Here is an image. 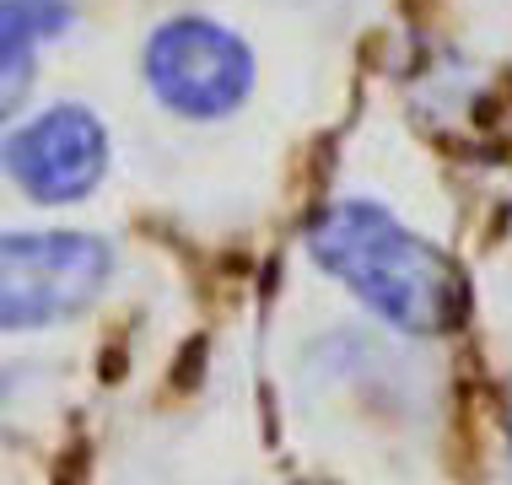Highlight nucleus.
<instances>
[{
	"label": "nucleus",
	"instance_id": "f03ea898",
	"mask_svg": "<svg viewBox=\"0 0 512 485\" xmlns=\"http://www.w3.org/2000/svg\"><path fill=\"white\" fill-rule=\"evenodd\" d=\"M114 254L92 232H6L0 238V329H44L103 297Z\"/></svg>",
	"mask_w": 512,
	"mask_h": 485
},
{
	"label": "nucleus",
	"instance_id": "39448f33",
	"mask_svg": "<svg viewBox=\"0 0 512 485\" xmlns=\"http://www.w3.org/2000/svg\"><path fill=\"white\" fill-rule=\"evenodd\" d=\"M71 27V0H0V124L17 119L33 92L38 44Z\"/></svg>",
	"mask_w": 512,
	"mask_h": 485
},
{
	"label": "nucleus",
	"instance_id": "20e7f679",
	"mask_svg": "<svg viewBox=\"0 0 512 485\" xmlns=\"http://www.w3.org/2000/svg\"><path fill=\"white\" fill-rule=\"evenodd\" d=\"M103 168H108V135L76 103L38 114L6 146V173L44 205H71L81 194H92Z\"/></svg>",
	"mask_w": 512,
	"mask_h": 485
},
{
	"label": "nucleus",
	"instance_id": "f257e3e1",
	"mask_svg": "<svg viewBox=\"0 0 512 485\" xmlns=\"http://www.w3.org/2000/svg\"><path fill=\"white\" fill-rule=\"evenodd\" d=\"M308 248L318 265L351 286L399 335L437 340L469 318V286L459 265L426 238L405 232L383 205L345 200L318 211L308 227Z\"/></svg>",
	"mask_w": 512,
	"mask_h": 485
},
{
	"label": "nucleus",
	"instance_id": "7ed1b4c3",
	"mask_svg": "<svg viewBox=\"0 0 512 485\" xmlns=\"http://www.w3.org/2000/svg\"><path fill=\"white\" fill-rule=\"evenodd\" d=\"M146 81L173 114L227 119L254 87V54L227 27L205 17H178L157 27V38L146 44Z\"/></svg>",
	"mask_w": 512,
	"mask_h": 485
}]
</instances>
